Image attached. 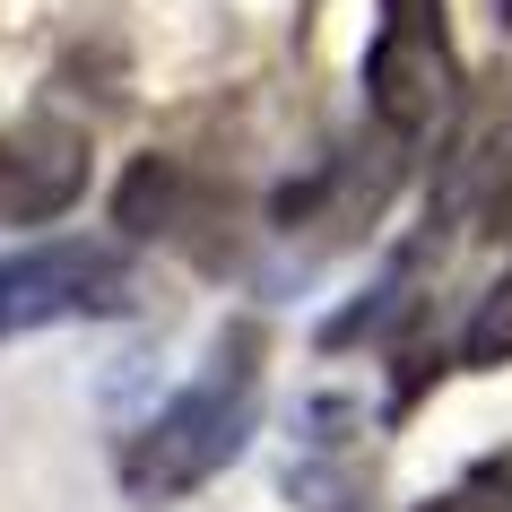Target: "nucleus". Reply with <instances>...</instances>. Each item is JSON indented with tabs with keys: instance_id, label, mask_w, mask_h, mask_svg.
I'll list each match as a JSON object with an SVG mask.
<instances>
[{
	"instance_id": "20e7f679",
	"label": "nucleus",
	"mask_w": 512,
	"mask_h": 512,
	"mask_svg": "<svg viewBox=\"0 0 512 512\" xmlns=\"http://www.w3.org/2000/svg\"><path fill=\"white\" fill-rule=\"evenodd\" d=\"M87 183V139L61 122H27V131H0V226H35L61 217Z\"/></svg>"
},
{
	"instance_id": "39448f33",
	"label": "nucleus",
	"mask_w": 512,
	"mask_h": 512,
	"mask_svg": "<svg viewBox=\"0 0 512 512\" xmlns=\"http://www.w3.org/2000/svg\"><path fill=\"white\" fill-rule=\"evenodd\" d=\"M504 356H512V270L478 296V313L460 330V365H504Z\"/></svg>"
},
{
	"instance_id": "f257e3e1",
	"label": "nucleus",
	"mask_w": 512,
	"mask_h": 512,
	"mask_svg": "<svg viewBox=\"0 0 512 512\" xmlns=\"http://www.w3.org/2000/svg\"><path fill=\"white\" fill-rule=\"evenodd\" d=\"M252 426H261V330L235 322L209 348V365L122 443V495L139 512H165L183 495H200L252 443Z\"/></svg>"
},
{
	"instance_id": "f03ea898",
	"label": "nucleus",
	"mask_w": 512,
	"mask_h": 512,
	"mask_svg": "<svg viewBox=\"0 0 512 512\" xmlns=\"http://www.w3.org/2000/svg\"><path fill=\"white\" fill-rule=\"evenodd\" d=\"M460 96V53L443 27V0H382L374 44H365V113L391 148L443 131V113Z\"/></svg>"
},
{
	"instance_id": "423d86ee",
	"label": "nucleus",
	"mask_w": 512,
	"mask_h": 512,
	"mask_svg": "<svg viewBox=\"0 0 512 512\" xmlns=\"http://www.w3.org/2000/svg\"><path fill=\"white\" fill-rule=\"evenodd\" d=\"M426 512H512V452L478 460V469H469V478H460L452 495H434Z\"/></svg>"
},
{
	"instance_id": "7ed1b4c3",
	"label": "nucleus",
	"mask_w": 512,
	"mask_h": 512,
	"mask_svg": "<svg viewBox=\"0 0 512 512\" xmlns=\"http://www.w3.org/2000/svg\"><path fill=\"white\" fill-rule=\"evenodd\" d=\"M131 313V252L105 235H53L0 252V339Z\"/></svg>"
}]
</instances>
